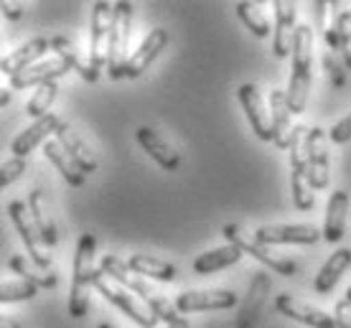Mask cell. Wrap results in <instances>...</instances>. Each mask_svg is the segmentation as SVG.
Segmentation results:
<instances>
[{"label": "cell", "instance_id": "obj_19", "mask_svg": "<svg viewBox=\"0 0 351 328\" xmlns=\"http://www.w3.org/2000/svg\"><path fill=\"white\" fill-rule=\"evenodd\" d=\"M135 138H138L143 151L148 153L150 158L156 160L163 171L181 168V155H178V151H176L171 142H166V138H160L153 127H138Z\"/></svg>", "mask_w": 351, "mask_h": 328}, {"label": "cell", "instance_id": "obj_32", "mask_svg": "<svg viewBox=\"0 0 351 328\" xmlns=\"http://www.w3.org/2000/svg\"><path fill=\"white\" fill-rule=\"evenodd\" d=\"M38 295V288L34 283H28L23 277H13V280H3L0 285V303H21L31 301Z\"/></svg>", "mask_w": 351, "mask_h": 328}, {"label": "cell", "instance_id": "obj_1", "mask_svg": "<svg viewBox=\"0 0 351 328\" xmlns=\"http://www.w3.org/2000/svg\"><path fill=\"white\" fill-rule=\"evenodd\" d=\"M99 270H102L105 275L112 277L114 283H120L123 288H128L130 293L141 295V301L148 305L150 311H153V316H156L158 320H163V323H173L176 318H181V316H178V308H176V303H171L166 295H160L153 285H148L145 277H141L138 273H132L130 265H128L125 260L117 257V255H105L102 262H99Z\"/></svg>", "mask_w": 351, "mask_h": 328}, {"label": "cell", "instance_id": "obj_4", "mask_svg": "<svg viewBox=\"0 0 351 328\" xmlns=\"http://www.w3.org/2000/svg\"><path fill=\"white\" fill-rule=\"evenodd\" d=\"M221 234H224V240H227L229 244H234V247H239L242 252L252 255L257 262H263V265L270 267L272 273H280V275H285V277L295 275L298 265H295L293 260L275 255V252H272L267 244H263V242L257 240L255 234L245 231L242 227H239V224H224V227H221Z\"/></svg>", "mask_w": 351, "mask_h": 328}, {"label": "cell", "instance_id": "obj_11", "mask_svg": "<svg viewBox=\"0 0 351 328\" xmlns=\"http://www.w3.org/2000/svg\"><path fill=\"white\" fill-rule=\"evenodd\" d=\"M255 237L263 244H316L324 231L313 224H263L255 229Z\"/></svg>", "mask_w": 351, "mask_h": 328}, {"label": "cell", "instance_id": "obj_9", "mask_svg": "<svg viewBox=\"0 0 351 328\" xmlns=\"http://www.w3.org/2000/svg\"><path fill=\"white\" fill-rule=\"evenodd\" d=\"M237 97L257 138L263 142H275V127H272L270 105L263 99L260 89H257L255 84H242V87L237 89Z\"/></svg>", "mask_w": 351, "mask_h": 328}, {"label": "cell", "instance_id": "obj_44", "mask_svg": "<svg viewBox=\"0 0 351 328\" xmlns=\"http://www.w3.org/2000/svg\"><path fill=\"white\" fill-rule=\"evenodd\" d=\"M343 301H346V303H351V288H349V290H346V298H343Z\"/></svg>", "mask_w": 351, "mask_h": 328}, {"label": "cell", "instance_id": "obj_2", "mask_svg": "<svg viewBox=\"0 0 351 328\" xmlns=\"http://www.w3.org/2000/svg\"><path fill=\"white\" fill-rule=\"evenodd\" d=\"M311 81H313V31L308 23L298 26L295 46H293V71H290L288 84V105L293 115L306 112L308 94H311Z\"/></svg>", "mask_w": 351, "mask_h": 328}, {"label": "cell", "instance_id": "obj_16", "mask_svg": "<svg viewBox=\"0 0 351 328\" xmlns=\"http://www.w3.org/2000/svg\"><path fill=\"white\" fill-rule=\"evenodd\" d=\"M51 51V38H31V41H26L23 46H18V49H13V51L3 59V64H0V69H3V74L5 77H16V74H21L23 69H28V66H34V64L44 62L46 53Z\"/></svg>", "mask_w": 351, "mask_h": 328}, {"label": "cell", "instance_id": "obj_27", "mask_svg": "<svg viewBox=\"0 0 351 328\" xmlns=\"http://www.w3.org/2000/svg\"><path fill=\"white\" fill-rule=\"evenodd\" d=\"M44 153H46V158L51 160L53 166H56V171L62 173V178L69 184V186L74 188H80L84 186V178H87V173L71 160V155L66 151H64V145L59 140H49L44 145Z\"/></svg>", "mask_w": 351, "mask_h": 328}, {"label": "cell", "instance_id": "obj_8", "mask_svg": "<svg viewBox=\"0 0 351 328\" xmlns=\"http://www.w3.org/2000/svg\"><path fill=\"white\" fill-rule=\"evenodd\" d=\"M114 26V3L99 0L92 5V31H89V62L102 71L110 59V41Z\"/></svg>", "mask_w": 351, "mask_h": 328}, {"label": "cell", "instance_id": "obj_36", "mask_svg": "<svg viewBox=\"0 0 351 328\" xmlns=\"http://www.w3.org/2000/svg\"><path fill=\"white\" fill-rule=\"evenodd\" d=\"M328 140L336 142V145H343V142L351 140V112L328 130Z\"/></svg>", "mask_w": 351, "mask_h": 328}, {"label": "cell", "instance_id": "obj_6", "mask_svg": "<svg viewBox=\"0 0 351 328\" xmlns=\"http://www.w3.org/2000/svg\"><path fill=\"white\" fill-rule=\"evenodd\" d=\"M130 31H132V3L120 0L114 3V26H112V41H110V59H107V74L112 79H123L125 66L130 62L128 46H130Z\"/></svg>", "mask_w": 351, "mask_h": 328}, {"label": "cell", "instance_id": "obj_34", "mask_svg": "<svg viewBox=\"0 0 351 328\" xmlns=\"http://www.w3.org/2000/svg\"><path fill=\"white\" fill-rule=\"evenodd\" d=\"M339 36V46H341V53H346L351 49V10L349 8H339L336 10V21L331 26Z\"/></svg>", "mask_w": 351, "mask_h": 328}, {"label": "cell", "instance_id": "obj_22", "mask_svg": "<svg viewBox=\"0 0 351 328\" xmlns=\"http://www.w3.org/2000/svg\"><path fill=\"white\" fill-rule=\"evenodd\" d=\"M51 51H56V56H59L62 62L69 64V69L77 71L84 81H89V84H92V81L99 79V69H97L89 59H84V56H82V51L71 44L69 38H64V36H53V38H51Z\"/></svg>", "mask_w": 351, "mask_h": 328}, {"label": "cell", "instance_id": "obj_12", "mask_svg": "<svg viewBox=\"0 0 351 328\" xmlns=\"http://www.w3.org/2000/svg\"><path fill=\"white\" fill-rule=\"evenodd\" d=\"M275 28H272V51L275 56H293L295 34H298V5L288 0H275Z\"/></svg>", "mask_w": 351, "mask_h": 328}, {"label": "cell", "instance_id": "obj_31", "mask_svg": "<svg viewBox=\"0 0 351 328\" xmlns=\"http://www.w3.org/2000/svg\"><path fill=\"white\" fill-rule=\"evenodd\" d=\"M56 94H59L56 81H46V84H41V87H36L34 97L28 99V105H26V115L34 117V120L46 117L53 105V99H56Z\"/></svg>", "mask_w": 351, "mask_h": 328}, {"label": "cell", "instance_id": "obj_17", "mask_svg": "<svg viewBox=\"0 0 351 328\" xmlns=\"http://www.w3.org/2000/svg\"><path fill=\"white\" fill-rule=\"evenodd\" d=\"M69 64L62 62L59 56H46L44 62L34 64V66H28L23 69L21 74H16L13 79H10V89H28V87H41L46 81H56L59 77L64 74H69Z\"/></svg>", "mask_w": 351, "mask_h": 328}, {"label": "cell", "instance_id": "obj_25", "mask_svg": "<svg viewBox=\"0 0 351 328\" xmlns=\"http://www.w3.org/2000/svg\"><path fill=\"white\" fill-rule=\"evenodd\" d=\"M351 265V249L349 247H341L336 249L331 257L326 260L324 267H321V273L316 275V283H313V288H316V293L321 295H328L331 290L336 288V283L341 280V275L349 270Z\"/></svg>", "mask_w": 351, "mask_h": 328}, {"label": "cell", "instance_id": "obj_37", "mask_svg": "<svg viewBox=\"0 0 351 328\" xmlns=\"http://www.w3.org/2000/svg\"><path fill=\"white\" fill-rule=\"evenodd\" d=\"M334 316H336V323H339V328H351V303H346V301L336 303Z\"/></svg>", "mask_w": 351, "mask_h": 328}, {"label": "cell", "instance_id": "obj_21", "mask_svg": "<svg viewBox=\"0 0 351 328\" xmlns=\"http://www.w3.org/2000/svg\"><path fill=\"white\" fill-rule=\"evenodd\" d=\"M346 219H349V194L346 191H334L328 196V206H326L324 219V240L336 244L341 242L343 229H346Z\"/></svg>", "mask_w": 351, "mask_h": 328}, {"label": "cell", "instance_id": "obj_7", "mask_svg": "<svg viewBox=\"0 0 351 328\" xmlns=\"http://www.w3.org/2000/svg\"><path fill=\"white\" fill-rule=\"evenodd\" d=\"M8 214L13 224L18 229V237L23 240L28 249V257L38 262L41 267H51V255H49V244H46L44 234L36 224L34 214H31V206L28 201H10L8 204Z\"/></svg>", "mask_w": 351, "mask_h": 328}, {"label": "cell", "instance_id": "obj_39", "mask_svg": "<svg viewBox=\"0 0 351 328\" xmlns=\"http://www.w3.org/2000/svg\"><path fill=\"white\" fill-rule=\"evenodd\" d=\"M0 328H23V326H21V320L10 318V316H3V318H0Z\"/></svg>", "mask_w": 351, "mask_h": 328}, {"label": "cell", "instance_id": "obj_28", "mask_svg": "<svg viewBox=\"0 0 351 328\" xmlns=\"http://www.w3.org/2000/svg\"><path fill=\"white\" fill-rule=\"evenodd\" d=\"M128 265H130L132 273H138L145 280H158V283H171L176 280V267L171 262L160 257H150V255H143V252H135L128 257Z\"/></svg>", "mask_w": 351, "mask_h": 328}, {"label": "cell", "instance_id": "obj_20", "mask_svg": "<svg viewBox=\"0 0 351 328\" xmlns=\"http://www.w3.org/2000/svg\"><path fill=\"white\" fill-rule=\"evenodd\" d=\"M270 115H272V127H275V145L280 151H288L295 125L290 120L293 110L288 105V94L282 89H272L270 92Z\"/></svg>", "mask_w": 351, "mask_h": 328}, {"label": "cell", "instance_id": "obj_18", "mask_svg": "<svg viewBox=\"0 0 351 328\" xmlns=\"http://www.w3.org/2000/svg\"><path fill=\"white\" fill-rule=\"evenodd\" d=\"M59 125H62V120L53 115V112H49V115L41 117V120H34V125H28L26 130H23V133L13 140V145H10L13 155H18V158H26L28 153L36 151L41 142L46 145V142H49V135H56Z\"/></svg>", "mask_w": 351, "mask_h": 328}, {"label": "cell", "instance_id": "obj_29", "mask_svg": "<svg viewBox=\"0 0 351 328\" xmlns=\"http://www.w3.org/2000/svg\"><path fill=\"white\" fill-rule=\"evenodd\" d=\"M28 206H31V214H34L36 224H38V229L44 234L46 244L49 249L56 244V224L51 219V212H49V206H46V196L41 188H34L31 196H28Z\"/></svg>", "mask_w": 351, "mask_h": 328}, {"label": "cell", "instance_id": "obj_14", "mask_svg": "<svg viewBox=\"0 0 351 328\" xmlns=\"http://www.w3.org/2000/svg\"><path fill=\"white\" fill-rule=\"evenodd\" d=\"M168 41H171V36H168L166 28H153V31L141 41V46L130 53V62H128V66H125V77H128V79H138V77H143L150 64L163 53Z\"/></svg>", "mask_w": 351, "mask_h": 328}, {"label": "cell", "instance_id": "obj_23", "mask_svg": "<svg viewBox=\"0 0 351 328\" xmlns=\"http://www.w3.org/2000/svg\"><path fill=\"white\" fill-rule=\"evenodd\" d=\"M56 140L62 142L64 145V151L69 153L71 155V160L80 166L84 173H95L97 171V155L92 151H89V145L84 140H82L80 135L71 130V125H66V123H62L59 125V130H56Z\"/></svg>", "mask_w": 351, "mask_h": 328}, {"label": "cell", "instance_id": "obj_40", "mask_svg": "<svg viewBox=\"0 0 351 328\" xmlns=\"http://www.w3.org/2000/svg\"><path fill=\"white\" fill-rule=\"evenodd\" d=\"M166 328H191V323H189L186 318H176L173 323H168Z\"/></svg>", "mask_w": 351, "mask_h": 328}, {"label": "cell", "instance_id": "obj_13", "mask_svg": "<svg viewBox=\"0 0 351 328\" xmlns=\"http://www.w3.org/2000/svg\"><path fill=\"white\" fill-rule=\"evenodd\" d=\"M275 308H278V313H282V316L298 320V323H306V326H311V328H339L336 316L321 311V308H316V305H311V303H306V301H300L295 295H288V293L278 295V298H275Z\"/></svg>", "mask_w": 351, "mask_h": 328}, {"label": "cell", "instance_id": "obj_41", "mask_svg": "<svg viewBox=\"0 0 351 328\" xmlns=\"http://www.w3.org/2000/svg\"><path fill=\"white\" fill-rule=\"evenodd\" d=\"M10 102V89L3 87V92H0V107H5Z\"/></svg>", "mask_w": 351, "mask_h": 328}, {"label": "cell", "instance_id": "obj_33", "mask_svg": "<svg viewBox=\"0 0 351 328\" xmlns=\"http://www.w3.org/2000/svg\"><path fill=\"white\" fill-rule=\"evenodd\" d=\"M324 69H326V77L331 79L334 87H343V84H346V74H349V69H346V64H343L341 53L339 51L326 49L324 51Z\"/></svg>", "mask_w": 351, "mask_h": 328}, {"label": "cell", "instance_id": "obj_42", "mask_svg": "<svg viewBox=\"0 0 351 328\" xmlns=\"http://www.w3.org/2000/svg\"><path fill=\"white\" fill-rule=\"evenodd\" d=\"M341 59H343V64H346V69L351 71V49L346 53H341Z\"/></svg>", "mask_w": 351, "mask_h": 328}, {"label": "cell", "instance_id": "obj_35", "mask_svg": "<svg viewBox=\"0 0 351 328\" xmlns=\"http://www.w3.org/2000/svg\"><path fill=\"white\" fill-rule=\"evenodd\" d=\"M28 171V163L26 158H18V155H13V158L3 160V168H0V186L5 188L10 186L13 181H18V178L23 176Z\"/></svg>", "mask_w": 351, "mask_h": 328}, {"label": "cell", "instance_id": "obj_5", "mask_svg": "<svg viewBox=\"0 0 351 328\" xmlns=\"http://www.w3.org/2000/svg\"><path fill=\"white\" fill-rule=\"evenodd\" d=\"M95 288L102 293V298H107V301L112 303V305H117L120 311L128 316L130 320H135L141 328H156L158 326V318L153 316V311H150L145 303H141L135 295L128 290V288H123L120 283H114L112 277L105 275L102 270H97V277H95Z\"/></svg>", "mask_w": 351, "mask_h": 328}, {"label": "cell", "instance_id": "obj_30", "mask_svg": "<svg viewBox=\"0 0 351 328\" xmlns=\"http://www.w3.org/2000/svg\"><path fill=\"white\" fill-rule=\"evenodd\" d=\"M237 16L257 38H267V36L272 34L270 23H267V18H265V13L260 10L257 3H247V0L237 3Z\"/></svg>", "mask_w": 351, "mask_h": 328}, {"label": "cell", "instance_id": "obj_38", "mask_svg": "<svg viewBox=\"0 0 351 328\" xmlns=\"http://www.w3.org/2000/svg\"><path fill=\"white\" fill-rule=\"evenodd\" d=\"M0 8H3V16L10 18V21H18V18H23V5L21 3H10V0H3L0 3Z\"/></svg>", "mask_w": 351, "mask_h": 328}, {"label": "cell", "instance_id": "obj_26", "mask_svg": "<svg viewBox=\"0 0 351 328\" xmlns=\"http://www.w3.org/2000/svg\"><path fill=\"white\" fill-rule=\"evenodd\" d=\"M8 267L18 277H23V280H28V283H34L36 288H44V290L56 288V273H53L51 267H41L38 262L26 257V255H13V257L8 260Z\"/></svg>", "mask_w": 351, "mask_h": 328}, {"label": "cell", "instance_id": "obj_43", "mask_svg": "<svg viewBox=\"0 0 351 328\" xmlns=\"http://www.w3.org/2000/svg\"><path fill=\"white\" fill-rule=\"evenodd\" d=\"M97 328H117V326H112V323H99Z\"/></svg>", "mask_w": 351, "mask_h": 328}, {"label": "cell", "instance_id": "obj_10", "mask_svg": "<svg viewBox=\"0 0 351 328\" xmlns=\"http://www.w3.org/2000/svg\"><path fill=\"white\" fill-rule=\"evenodd\" d=\"M178 313H202V311H227L237 305V293L227 288H209V290H184L176 295Z\"/></svg>", "mask_w": 351, "mask_h": 328}, {"label": "cell", "instance_id": "obj_24", "mask_svg": "<svg viewBox=\"0 0 351 328\" xmlns=\"http://www.w3.org/2000/svg\"><path fill=\"white\" fill-rule=\"evenodd\" d=\"M242 255H245L242 249L227 242L224 247L202 252L199 257L193 260V273H199V275H211V273H219V270H224V267L237 265L239 260H242Z\"/></svg>", "mask_w": 351, "mask_h": 328}, {"label": "cell", "instance_id": "obj_3", "mask_svg": "<svg viewBox=\"0 0 351 328\" xmlns=\"http://www.w3.org/2000/svg\"><path fill=\"white\" fill-rule=\"evenodd\" d=\"M97 240L95 234H82L77 242L74 255V275H71V293H69V316L84 318L89 313V295L95 288L97 267H95Z\"/></svg>", "mask_w": 351, "mask_h": 328}, {"label": "cell", "instance_id": "obj_15", "mask_svg": "<svg viewBox=\"0 0 351 328\" xmlns=\"http://www.w3.org/2000/svg\"><path fill=\"white\" fill-rule=\"evenodd\" d=\"M328 138L321 127H308V176L311 186L316 191H324L328 186Z\"/></svg>", "mask_w": 351, "mask_h": 328}]
</instances>
